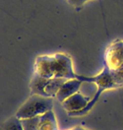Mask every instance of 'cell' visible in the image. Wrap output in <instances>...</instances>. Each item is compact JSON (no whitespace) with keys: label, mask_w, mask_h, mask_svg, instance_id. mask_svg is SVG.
I'll use <instances>...</instances> for the list:
<instances>
[{"label":"cell","mask_w":123,"mask_h":130,"mask_svg":"<svg viewBox=\"0 0 123 130\" xmlns=\"http://www.w3.org/2000/svg\"><path fill=\"white\" fill-rule=\"evenodd\" d=\"M104 63L112 70L123 65V41H116L106 48L104 55Z\"/></svg>","instance_id":"277c9868"},{"label":"cell","mask_w":123,"mask_h":130,"mask_svg":"<svg viewBox=\"0 0 123 130\" xmlns=\"http://www.w3.org/2000/svg\"><path fill=\"white\" fill-rule=\"evenodd\" d=\"M39 119H40V116L36 117V118H33L23 119V120H21L24 130H37Z\"/></svg>","instance_id":"8fae6325"},{"label":"cell","mask_w":123,"mask_h":130,"mask_svg":"<svg viewBox=\"0 0 123 130\" xmlns=\"http://www.w3.org/2000/svg\"><path fill=\"white\" fill-rule=\"evenodd\" d=\"M1 130H24L21 120L16 116L7 119L2 125Z\"/></svg>","instance_id":"30bf717a"},{"label":"cell","mask_w":123,"mask_h":130,"mask_svg":"<svg viewBox=\"0 0 123 130\" xmlns=\"http://www.w3.org/2000/svg\"><path fill=\"white\" fill-rule=\"evenodd\" d=\"M34 73L45 79H77L72 59L67 54L55 53L41 55L36 58Z\"/></svg>","instance_id":"6da1fadb"},{"label":"cell","mask_w":123,"mask_h":130,"mask_svg":"<svg viewBox=\"0 0 123 130\" xmlns=\"http://www.w3.org/2000/svg\"><path fill=\"white\" fill-rule=\"evenodd\" d=\"M77 79L81 80L82 82H90V83H95L97 85V91L94 95V97L91 99L89 104L85 106L83 110H81L77 112H69L67 113V115L70 117H79L87 114L91 109L93 108V106L95 105L96 102L99 99V96L103 93L104 90H112V89H116L117 85L115 82V80L112 77V74L111 73V70L109 69V68L104 63L103 65V69L99 73V74L95 75V76L92 77H87L83 76V75L78 74Z\"/></svg>","instance_id":"7a4b0ae2"},{"label":"cell","mask_w":123,"mask_h":130,"mask_svg":"<svg viewBox=\"0 0 123 130\" xmlns=\"http://www.w3.org/2000/svg\"><path fill=\"white\" fill-rule=\"evenodd\" d=\"M67 130H89V129H86V128H83V127H81V126H75V127H74V128H69Z\"/></svg>","instance_id":"5bb4252c"},{"label":"cell","mask_w":123,"mask_h":130,"mask_svg":"<svg viewBox=\"0 0 123 130\" xmlns=\"http://www.w3.org/2000/svg\"><path fill=\"white\" fill-rule=\"evenodd\" d=\"M111 73L117 85V88L122 87L123 86V65L118 68L117 69L112 70V71H111Z\"/></svg>","instance_id":"7c38bea8"},{"label":"cell","mask_w":123,"mask_h":130,"mask_svg":"<svg viewBox=\"0 0 123 130\" xmlns=\"http://www.w3.org/2000/svg\"><path fill=\"white\" fill-rule=\"evenodd\" d=\"M47 79H48L42 78L34 73L32 79L30 80V84L31 95H41V96L46 97L45 88H46V83H47Z\"/></svg>","instance_id":"ba28073f"},{"label":"cell","mask_w":123,"mask_h":130,"mask_svg":"<svg viewBox=\"0 0 123 130\" xmlns=\"http://www.w3.org/2000/svg\"><path fill=\"white\" fill-rule=\"evenodd\" d=\"M37 130H58L57 118L53 111H50L40 116Z\"/></svg>","instance_id":"52a82bcc"},{"label":"cell","mask_w":123,"mask_h":130,"mask_svg":"<svg viewBox=\"0 0 123 130\" xmlns=\"http://www.w3.org/2000/svg\"><path fill=\"white\" fill-rule=\"evenodd\" d=\"M67 80V79H48L45 88L46 97L56 98L57 94L61 89L62 85Z\"/></svg>","instance_id":"9c48e42d"},{"label":"cell","mask_w":123,"mask_h":130,"mask_svg":"<svg viewBox=\"0 0 123 130\" xmlns=\"http://www.w3.org/2000/svg\"><path fill=\"white\" fill-rule=\"evenodd\" d=\"M82 83L83 82L78 79H67L62 85L61 89L59 90L58 93L57 94L56 99L59 102L62 103L66 99L70 97L73 95H74L75 93L78 92Z\"/></svg>","instance_id":"8992f818"},{"label":"cell","mask_w":123,"mask_h":130,"mask_svg":"<svg viewBox=\"0 0 123 130\" xmlns=\"http://www.w3.org/2000/svg\"><path fill=\"white\" fill-rule=\"evenodd\" d=\"M86 1H88V0H67L69 4H71L72 6H74L75 8L81 7Z\"/></svg>","instance_id":"4fadbf2b"},{"label":"cell","mask_w":123,"mask_h":130,"mask_svg":"<svg viewBox=\"0 0 123 130\" xmlns=\"http://www.w3.org/2000/svg\"><path fill=\"white\" fill-rule=\"evenodd\" d=\"M90 100L91 99L90 97L84 96L80 92H77L66 99L62 103V106L67 111V113L77 112V111L83 110L88 105Z\"/></svg>","instance_id":"5b68a950"},{"label":"cell","mask_w":123,"mask_h":130,"mask_svg":"<svg viewBox=\"0 0 123 130\" xmlns=\"http://www.w3.org/2000/svg\"><path fill=\"white\" fill-rule=\"evenodd\" d=\"M54 98L32 95L19 108L15 116L20 120L33 118L52 111Z\"/></svg>","instance_id":"3957f363"}]
</instances>
